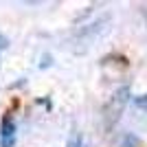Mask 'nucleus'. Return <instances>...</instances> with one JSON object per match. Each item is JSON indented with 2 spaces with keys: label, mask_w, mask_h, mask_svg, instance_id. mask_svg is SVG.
<instances>
[{
  "label": "nucleus",
  "mask_w": 147,
  "mask_h": 147,
  "mask_svg": "<svg viewBox=\"0 0 147 147\" xmlns=\"http://www.w3.org/2000/svg\"><path fill=\"white\" fill-rule=\"evenodd\" d=\"M127 99H129V88L127 86L119 88V90L112 94L110 103L105 105V110H103L105 112V125H108V127H112V125L119 121L123 108H125V103H127Z\"/></svg>",
  "instance_id": "1"
},
{
  "label": "nucleus",
  "mask_w": 147,
  "mask_h": 147,
  "mask_svg": "<svg viewBox=\"0 0 147 147\" xmlns=\"http://www.w3.org/2000/svg\"><path fill=\"white\" fill-rule=\"evenodd\" d=\"M16 136V125H13L11 117L7 114L2 119V127H0V147H13V138Z\"/></svg>",
  "instance_id": "2"
},
{
  "label": "nucleus",
  "mask_w": 147,
  "mask_h": 147,
  "mask_svg": "<svg viewBox=\"0 0 147 147\" xmlns=\"http://www.w3.org/2000/svg\"><path fill=\"white\" fill-rule=\"evenodd\" d=\"M66 147H84V141H81V134H73L68 138V145Z\"/></svg>",
  "instance_id": "3"
},
{
  "label": "nucleus",
  "mask_w": 147,
  "mask_h": 147,
  "mask_svg": "<svg viewBox=\"0 0 147 147\" xmlns=\"http://www.w3.org/2000/svg\"><path fill=\"white\" fill-rule=\"evenodd\" d=\"M7 46H9V40H7L5 35H0V51H5Z\"/></svg>",
  "instance_id": "4"
},
{
  "label": "nucleus",
  "mask_w": 147,
  "mask_h": 147,
  "mask_svg": "<svg viewBox=\"0 0 147 147\" xmlns=\"http://www.w3.org/2000/svg\"><path fill=\"white\" fill-rule=\"evenodd\" d=\"M143 16H145V20H147V7H143Z\"/></svg>",
  "instance_id": "5"
}]
</instances>
